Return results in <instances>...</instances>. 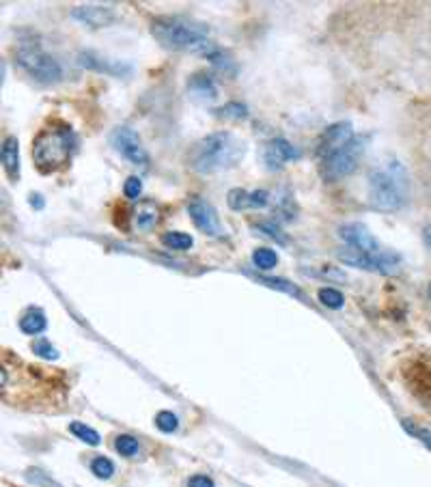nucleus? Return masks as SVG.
<instances>
[{"instance_id": "4", "label": "nucleus", "mask_w": 431, "mask_h": 487, "mask_svg": "<svg viewBox=\"0 0 431 487\" xmlns=\"http://www.w3.org/2000/svg\"><path fill=\"white\" fill-rule=\"evenodd\" d=\"M74 132L69 128H48L32 142V158L43 173L58 171L72 158Z\"/></svg>"}, {"instance_id": "31", "label": "nucleus", "mask_w": 431, "mask_h": 487, "mask_svg": "<svg viewBox=\"0 0 431 487\" xmlns=\"http://www.w3.org/2000/svg\"><path fill=\"white\" fill-rule=\"evenodd\" d=\"M123 193L128 199H139V196L143 194V182H140L139 177H128V182L123 185Z\"/></svg>"}, {"instance_id": "14", "label": "nucleus", "mask_w": 431, "mask_h": 487, "mask_svg": "<svg viewBox=\"0 0 431 487\" xmlns=\"http://www.w3.org/2000/svg\"><path fill=\"white\" fill-rule=\"evenodd\" d=\"M229 207L231 210H248V207H265L267 201H270V194L265 190H255V193H248V190L233 188L227 196Z\"/></svg>"}, {"instance_id": "28", "label": "nucleus", "mask_w": 431, "mask_h": 487, "mask_svg": "<svg viewBox=\"0 0 431 487\" xmlns=\"http://www.w3.org/2000/svg\"><path fill=\"white\" fill-rule=\"evenodd\" d=\"M218 114H220V117H231V119H244L248 114L247 111V106H244V104H238V102H231V104H227V106H222L220 111H218Z\"/></svg>"}, {"instance_id": "6", "label": "nucleus", "mask_w": 431, "mask_h": 487, "mask_svg": "<svg viewBox=\"0 0 431 487\" xmlns=\"http://www.w3.org/2000/svg\"><path fill=\"white\" fill-rule=\"evenodd\" d=\"M15 61L32 80L41 82V85H54L63 76L61 63L48 52H43L40 46H32V43H26V46L20 48Z\"/></svg>"}, {"instance_id": "23", "label": "nucleus", "mask_w": 431, "mask_h": 487, "mask_svg": "<svg viewBox=\"0 0 431 487\" xmlns=\"http://www.w3.org/2000/svg\"><path fill=\"white\" fill-rule=\"evenodd\" d=\"M114 448H117L119 455H123V457H136L140 453L139 440H136L134 436H128V434L119 436L117 440H114Z\"/></svg>"}, {"instance_id": "17", "label": "nucleus", "mask_w": 431, "mask_h": 487, "mask_svg": "<svg viewBox=\"0 0 431 487\" xmlns=\"http://www.w3.org/2000/svg\"><path fill=\"white\" fill-rule=\"evenodd\" d=\"M188 91L193 93L196 100H214L218 95L214 80L205 74H194L193 78L188 80Z\"/></svg>"}, {"instance_id": "13", "label": "nucleus", "mask_w": 431, "mask_h": 487, "mask_svg": "<svg viewBox=\"0 0 431 487\" xmlns=\"http://www.w3.org/2000/svg\"><path fill=\"white\" fill-rule=\"evenodd\" d=\"M352 139H354L352 123L330 125V128L324 132V139H321V142H319V156L324 158L326 153L339 149L341 145H346V142H349Z\"/></svg>"}, {"instance_id": "3", "label": "nucleus", "mask_w": 431, "mask_h": 487, "mask_svg": "<svg viewBox=\"0 0 431 487\" xmlns=\"http://www.w3.org/2000/svg\"><path fill=\"white\" fill-rule=\"evenodd\" d=\"M151 32L168 50H184L211 57L216 52L210 40V31L203 24L185 18H157Z\"/></svg>"}, {"instance_id": "27", "label": "nucleus", "mask_w": 431, "mask_h": 487, "mask_svg": "<svg viewBox=\"0 0 431 487\" xmlns=\"http://www.w3.org/2000/svg\"><path fill=\"white\" fill-rule=\"evenodd\" d=\"M156 425H157V429L160 431H165V434H173V431H177V427H179V419H177V414H173V412H160L156 417Z\"/></svg>"}, {"instance_id": "22", "label": "nucleus", "mask_w": 431, "mask_h": 487, "mask_svg": "<svg viewBox=\"0 0 431 487\" xmlns=\"http://www.w3.org/2000/svg\"><path fill=\"white\" fill-rule=\"evenodd\" d=\"M69 431H72V434L78 437V440L86 442L89 446H97L102 442L100 434H97V431L93 429V427L85 425V423H72V425H69Z\"/></svg>"}, {"instance_id": "21", "label": "nucleus", "mask_w": 431, "mask_h": 487, "mask_svg": "<svg viewBox=\"0 0 431 487\" xmlns=\"http://www.w3.org/2000/svg\"><path fill=\"white\" fill-rule=\"evenodd\" d=\"M253 264L255 267H259V270H274L278 266V255L272 248H257L253 253Z\"/></svg>"}, {"instance_id": "15", "label": "nucleus", "mask_w": 431, "mask_h": 487, "mask_svg": "<svg viewBox=\"0 0 431 487\" xmlns=\"http://www.w3.org/2000/svg\"><path fill=\"white\" fill-rule=\"evenodd\" d=\"M78 61L83 68L86 69H95V71H106V74L111 76H121V74H128L130 65L125 63H119V61H112V59H106V57H100V54L95 52H83L78 57Z\"/></svg>"}, {"instance_id": "33", "label": "nucleus", "mask_w": 431, "mask_h": 487, "mask_svg": "<svg viewBox=\"0 0 431 487\" xmlns=\"http://www.w3.org/2000/svg\"><path fill=\"white\" fill-rule=\"evenodd\" d=\"M188 487H214V481L205 477V474H194V477L188 481Z\"/></svg>"}, {"instance_id": "10", "label": "nucleus", "mask_w": 431, "mask_h": 487, "mask_svg": "<svg viewBox=\"0 0 431 487\" xmlns=\"http://www.w3.org/2000/svg\"><path fill=\"white\" fill-rule=\"evenodd\" d=\"M339 235L343 242L347 244V248L360 250V253H380V250H384L378 239L369 233V229L360 222L343 224L339 229Z\"/></svg>"}, {"instance_id": "2", "label": "nucleus", "mask_w": 431, "mask_h": 487, "mask_svg": "<svg viewBox=\"0 0 431 487\" xmlns=\"http://www.w3.org/2000/svg\"><path fill=\"white\" fill-rule=\"evenodd\" d=\"M410 194V175L401 162L391 160L369 173V203L380 212H397Z\"/></svg>"}, {"instance_id": "1", "label": "nucleus", "mask_w": 431, "mask_h": 487, "mask_svg": "<svg viewBox=\"0 0 431 487\" xmlns=\"http://www.w3.org/2000/svg\"><path fill=\"white\" fill-rule=\"evenodd\" d=\"M244 156V142L231 132H216L201 139L188 153V167L199 175H216L236 167Z\"/></svg>"}, {"instance_id": "12", "label": "nucleus", "mask_w": 431, "mask_h": 487, "mask_svg": "<svg viewBox=\"0 0 431 487\" xmlns=\"http://www.w3.org/2000/svg\"><path fill=\"white\" fill-rule=\"evenodd\" d=\"M72 18L80 20L83 24L89 26H108L114 20V14L111 7H103V5H80L72 11Z\"/></svg>"}, {"instance_id": "7", "label": "nucleus", "mask_w": 431, "mask_h": 487, "mask_svg": "<svg viewBox=\"0 0 431 487\" xmlns=\"http://www.w3.org/2000/svg\"><path fill=\"white\" fill-rule=\"evenodd\" d=\"M339 261L346 266L358 267V270L367 272H378V275L392 276L401 270V257L392 250H380V253H360V250L354 248H343L337 253Z\"/></svg>"}, {"instance_id": "9", "label": "nucleus", "mask_w": 431, "mask_h": 487, "mask_svg": "<svg viewBox=\"0 0 431 487\" xmlns=\"http://www.w3.org/2000/svg\"><path fill=\"white\" fill-rule=\"evenodd\" d=\"M188 213H190V218H193V222L205 235H220L222 233L220 218H218L214 205L207 203V201L201 199V196H193V199L188 201Z\"/></svg>"}, {"instance_id": "36", "label": "nucleus", "mask_w": 431, "mask_h": 487, "mask_svg": "<svg viewBox=\"0 0 431 487\" xmlns=\"http://www.w3.org/2000/svg\"><path fill=\"white\" fill-rule=\"evenodd\" d=\"M429 298H431V284H429Z\"/></svg>"}, {"instance_id": "25", "label": "nucleus", "mask_w": 431, "mask_h": 487, "mask_svg": "<svg viewBox=\"0 0 431 487\" xmlns=\"http://www.w3.org/2000/svg\"><path fill=\"white\" fill-rule=\"evenodd\" d=\"M318 298H319L321 304L328 306V309H335V311L343 309V304H346L343 293L339 292V289H332V287H321Z\"/></svg>"}, {"instance_id": "26", "label": "nucleus", "mask_w": 431, "mask_h": 487, "mask_svg": "<svg viewBox=\"0 0 431 487\" xmlns=\"http://www.w3.org/2000/svg\"><path fill=\"white\" fill-rule=\"evenodd\" d=\"M91 473L95 474L97 479L106 481V479H111L112 474H114V464L108 457H95L91 462Z\"/></svg>"}, {"instance_id": "16", "label": "nucleus", "mask_w": 431, "mask_h": 487, "mask_svg": "<svg viewBox=\"0 0 431 487\" xmlns=\"http://www.w3.org/2000/svg\"><path fill=\"white\" fill-rule=\"evenodd\" d=\"M0 158H3V167L11 179L20 177V142L15 136H9L4 139L3 151H0Z\"/></svg>"}, {"instance_id": "8", "label": "nucleus", "mask_w": 431, "mask_h": 487, "mask_svg": "<svg viewBox=\"0 0 431 487\" xmlns=\"http://www.w3.org/2000/svg\"><path fill=\"white\" fill-rule=\"evenodd\" d=\"M111 142L114 151L121 153L128 162L140 164V167H145V164L149 162V153L145 151L143 140H140V136L136 134L132 128H128V125H119L111 134Z\"/></svg>"}, {"instance_id": "35", "label": "nucleus", "mask_w": 431, "mask_h": 487, "mask_svg": "<svg viewBox=\"0 0 431 487\" xmlns=\"http://www.w3.org/2000/svg\"><path fill=\"white\" fill-rule=\"evenodd\" d=\"M423 239H425V244H427V246H429V250H431V227H425Z\"/></svg>"}, {"instance_id": "20", "label": "nucleus", "mask_w": 431, "mask_h": 487, "mask_svg": "<svg viewBox=\"0 0 431 487\" xmlns=\"http://www.w3.org/2000/svg\"><path fill=\"white\" fill-rule=\"evenodd\" d=\"M162 244L173 250H190L194 246V239H193V235H188V233L171 231V233L162 235Z\"/></svg>"}, {"instance_id": "5", "label": "nucleus", "mask_w": 431, "mask_h": 487, "mask_svg": "<svg viewBox=\"0 0 431 487\" xmlns=\"http://www.w3.org/2000/svg\"><path fill=\"white\" fill-rule=\"evenodd\" d=\"M367 142L369 136H354L352 140L341 145L339 149L326 153V156L321 158V175H324V179L337 182V179L347 177V175L356 171L360 158L367 151Z\"/></svg>"}, {"instance_id": "32", "label": "nucleus", "mask_w": 431, "mask_h": 487, "mask_svg": "<svg viewBox=\"0 0 431 487\" xmlns=\"http://www.w3.org/2000/svg\"><path fill=\"white\" fill-rule=\"evenodd\" d=\"M403 427H406L408 429V434L414 436V437H418V440L425 442V445H427L431 448V434L427 429H423V427H418V425H412L410 420H403Z\"/></svg>"}, {"instance_id": "34", "label": "nucleus", "mask_w": 431, "mask_h": 487, "mask_svg": "<svg viewBox=\"0 0 431 487\" xmlns=\"http://www.w3.org/2000/svg\"><path fill=\"white\" fill-rule=\"evenodd\" d=\"M31 205H32V207H37V210H43V199H41V194H32V196H31Z\"/></svg>"}, {"instance_id": "18", "label": "nucleus", "mask_w": 431, "mask_h": 487, "mask_svg": "<svg viewBox=\"0 0 431 487\" xmlns=\"http://www.w3.org/2000/svg\"><path fill=\"white\" fill-rule=\"evenodd\" d=\"M46 328H48V321L41 309H31L22 315L20 330L24 332V335H41Z\"/></svg>"}, {"instance_id": "29", "label": "nucleus", "mask_w": 431, "mask_h": 487, "mask_svg": "<svg viewBox=\"0 0 431 487\" xmlns=\"http://www.w3.org/2000/svg\"><path fill=\"white\" fill-rule=\"evenodd\" d=\"M32 352L40 356V358H46V360H57L58 358L57 347H54L50 341H37L35 346H32Z\"/></svg>"}, {"instance_id": "19", "label": "nucleus", "mask_w": 431, "mask_h": 487, "mask_svg": "<svg viewBox=\"0 0 431 487\" xmlns=\"http://www.w3.org/2000/svg\"><path fill=\"white\" fill-rule=\"evenodd\" d=\"M157 222V207L154 203H143L134 213V224L139 231H151Z\"/></svg>"}, {"instance_id": "24", "label": "nucleus", "mask_w": 431, "mask_h": 487, "mask_svg": "<svg viewBox=\"0 0 431 487\" xmlns=\"http://www.w3.org/2000/svg\"><path fill=\"white\" fill-rule=\"evenodd\" d=\"M257 283L267 284V287L272 289H281V292H285L289 295H296V298H304V293L300 292L293 283L285 281V278H270V276H257Z\"/></svg>"}, {"instance_id": "30", "label": "nucleus", "mask_w": 431, "mask_h": 487, "mask_svg": "<svg viewBox=\"0 0 431 487\" xmlns=\"http://www.w3.org/2000/svg\"><path fill=\"white\" fill-rule=\"evenodd\" d=\"M257 229L259 231H264L265 235H270L272 239H276L278 244H287V235L283 233L274 222H261V224H257Z\"/></svg>"}, {"instance_id": "11", "label": "nucleus", "mask_w": 431, "mask_h": 487, "mask_svg": "<svg viewBox=\"0 0 431 487\" xmlns=\"http://www.w3.org/2000/svg\"><path fill=\"white\" fill-rule=\"evenodd\" d=\"M300 156H302V153H300L298 147H293L292 142L285 140V139L270 140L265 145V151H264V158H265L267 167H270V168L283 167V164H285V162L298 160Z\"/></svg>"}]
</instances>
